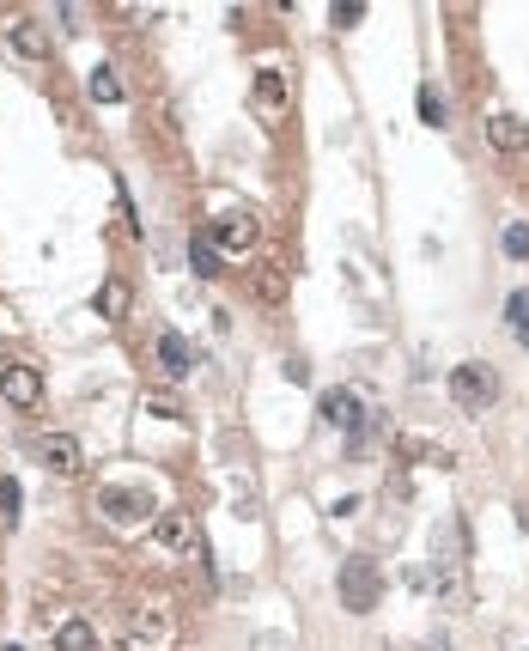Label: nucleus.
Returning a JSON list of instances; mask_svg holds the SVG:
<instances>
[{"instance_id": "obj_1", "label": "nucleus", "mask_w": 529, "mask_h": 651, "mask_svg": "<svg viewBox=\"0 0 529 651\" xmlns=\"http://www.w3.org/2000/svg\"><path fill=\"white\" fill-rule=\"evenodd\" d=\"M335 591H341V609L371 615L377 597H384V566H377L371 554H347V560H341V578H335Z\"/></svg>"}, {"instance_id": "obj_2", "label": "nucleus", "mask_w": 529, "mask_h": 651, "mask_svg": "<svg viewBox=\"0 0 529 651\" xmlns=\"http://www.w3.org/2000/svg\"><path fill=\"white\" fill-rule=\"evenodd\" d=\"M450 396H457L463 414H481L499 402V372L487 366V359H463L457 372H450Z\"/></svg>"}, {"instance_id": "obj_3", "label": "nucleus", "mask_w": 529, "mask_h": 651, "mask_svg": "<svg viewBox=\"0 0 529 651\" xmlns=\"http://www.w3.org/2000/svg\"><path fill=\"white\" fill-rule=\"evenodd\" d=\"M171 639H177V621L165 603H140L128 615V651H171Z\"/></svg>"}, {"instance_id": "obj_4", "label": "nucleus", "mask_w": 529, "mask_h": 651, "mask_svg": "<svg viewBox=\"0 0 529 651\" xmlns=\"http://www.w3.org/2000/svg\"><path fill=\"white\" fill-rule=\"evenodd\" d=\"M31 451H37V463H43L49 475H80V469H86V451H80V439H73V432H37Z\"/></svg>"}, {"instance_id": "obj_5", "label": "nucleus", "mask_w": 529, "mask_h": 651, "mask_svg": "<svg viewBox=\"0 0 529 651\" xmlns=\"http://www.w3.org/2000/svg\"><path fill=\"white\" fill-rule=\"evenodd\" d=\"M213 250H225V256H250L256 250V220H250V213H219V220H213Z\"/></svg>"}, {"instance_id": "obj_6", "label": "nucleus", "mask_w": 529, "mask_h": 651, "mask_svg": "<svg viewBox=\"0 0 529 651\" xmlns=\"http://www.w3.org/2000/svg\"><path fill=\"white\" fill-rule=\"evenodd\" d=\"M98 512H104V518H116V524H140V518H153V493L104 487V493H98Z\"/></svg>"}, {"instance_id": "obj_7", "label": "nucleus", "mask_w": 529, "mask_h": 651, "mask_svg": "<svg viewBox=\"0 0 529 651\" xmlns=\"http://www.w3.org/2000/svg\"><path fill=\"white\" fill-rule=\"evenodd\" d=\"M487 140L499 153H529V122L517 110H487Z\"/></svg>"}, {"instance_id": "obj_8", "label": "nucleus", "mask_w": 529, "mask_h": 651, "mask_svg": "<svg viewBox=\"0 0 529 651\" xmlns=\"http://www.w3.org/2000/svg\"><path fill=\"white\" fill-rule=\"evenodd\" d=\"M0 396H7L13 408H37L43 402V372L37 366H7L0 372Z\"/></svg>"}, {"instance_id": "obj_9", "label": "nucleus", "mask_w": 529, "mask_h": 651, "mask_svg": "<svg viewBox=\"0 0 529 651\" xmlns=\"http://www.w3.org/2000/svg\"><path fill=\"white\" fill-rule=\"evenodd\" d=\"M0 31H7V43H13V49H19L25 61H43V55H49V31H43V25H37L31 13H13V19L0 25Z\"/></svg>"}, {"instance_id": "obj_10", "label": "nucleus", "mask_w": 529, "mask_h": 651, "mask_svg": "<svg viewBox=\"0 0 529 651\" xmlns=\"http://www.w3.org/2000/svg\"><path fill=\"white\" fill-rule=\"evenodd\" d=\"M323 420L359 432V426H365V402H359V390H329V396H323Z\"/></svg>"}, {"instance_id": "obj_11", "label": "nucleus", "mask_w": 529, "mask_h": 651, "mask_svg": "<svg viewBox=\"0 0 529 651\" xmlns=\"http://www.w3.org/2000/svg\"><path fill=\"white\" fill-rule=\"evenodd\" d=\"M256 293H262V305H280V299H286V262H280V250H262V262H256Z\"/></svg>"}, {"instance_id": "obj_12", "label": "nucleus", "mask_w": 529, "mask_h": 651, "mask_svg": "<svg viewBox=\"0 0 529 651\" xmlns=\"http://www.w3.org/2000/svg\"><path fill=\"white\" fill-rule=\"evenodd\" d=\"M128 299H134V293H128V280H116V274H110V280L98 286V299H92V311H98L104 323H122V317H128Z\"/></svg>"}, {"instance_id": "obj_13", "label": "nucleus", "mask_w": 529, "mask_h": 651, "mask_svg": "<svg viewBox=\"0 0 529 651\" xmlns=\"http://www.w3.org/2000/svg\"><path fill=\"white\" fill-rule=\"evenodd\" d=\"M153 536H159V548H189V536H195V524H189L183 512H165V518L153 524Z\"/></svg>"}, {"instance_id": "obj_14", "label": "nucleus", "mask_w": 529, "mask_h": 651, "mask_svg": "<svg viewBox=\"0 0 529 651\" xmlns=\"http://www.w3.org/2000/svg\"><path fill=\"white\" fill-rule=\"evenodd\" d=\"M159 359H165V372H189V366H195V353H189V341H183V335H171V329L159 335Z\"/></svg>"}, {"instance_id": "obj_15", "label": "nucleus", "mask_w": 529, "mask_h": 651, "mask_svg": "<svg viewBox=\"0 0 529 651\" xmlns=\"http://www.w3.org/2000/svg\"><path fill=\"white\" fill-rule=\"evenodd\" d=\"M55 651H92V627L73 615V621H61L55 627Z\"/></svg>"}, {"instance_id": "obj_16", "label": "nucleus", "mask_w": 529, "mask_h": 651, "mask_svg": "<svg viewBox=\"0 0 529 651\" xmlns=\"http://www.w3.org/2000/svg\"><path fill=\"white\" fill-rule=\"evenodd\" d=\"M256 104L274 116V110L286 104V80H280V74H256Z\"/></svg>"}, {"instance_id": "obj_17", "label": "nucleus", "mask_w": 529, "mask_h": 651, "mask_svg": "<svg viewBox=\"0 0 529 651\" xmlns=\"http://www.w3.org/2000/svg\"><path fill=\"white\" fill-rule=\"evenodd\" d=\"M420 122H432V128H444V122H450V104H444V92H438V86H420Z\"/></svg>"}, {"instance_id": "obj_18", "label": "nucleus", "mask_w": 529, "mask_h": 651, "mask_svg": "<svg viewBox=\"0 0 529 651\" xmlns=\"http://www.w3.org/2000/svg\"><path fill=\"white\" fill-rule=\"evenodd\" d=\"M189 262H195V274H201V280H213V274H219V250H213V238H207V232L189 244Z\"/></svg>"}, {"instance_id": "obj_19", "label": "nucleus", "mask_w": 529, "mask_h": 651, "mask_svg": "<svg viewBox=\"0 0 529 651\" xmlns=\"http://www.w3.org/2000/svg\"><path fill=\"white\" fill-rule=\"evenodd\" d=\"M505 311H511V329H517V335L529 341V286H517V293H511V305H505Z\"/></svg>"}, {"instance_id": "obj_20", "label": "nucleus", "mask_w": 529, "mask_h": 651, "mask_svg": "<svg viewBox=\"0 0 529 651\" xmlns=\"http://www.w3.org/2000/svg\"><path fill=\"white\" fill-rule=\"evenodd\" d=\"M92 98H104V104H116V98H122V80L110 74V67H98V74H92Z\"/></svg>"}, {"instance_id": "obj_21", "label": "nucleus", "mask_w": 529, "mask_h": 651, "mask_svg": "<svg viewBox=\"0 0 529 651\" xmlns=\"http://www.w3.org/2000/svg\"><path fill=\"white\" fill-rule=\"evenodd\" d=\"M505 256H529V226H505Z\"/></svg>"}, {"instance_id": "obj_22", "label": "nucleus", "mask_w": 529, "mask_h": 651, "mask_svg": "<svg viewBox=\"0 0 529 651\" xmlns=\"http://www.w3.org/2000/svg\"><path fill=\"white\" fill-rule=\"evenodd\" d=\"M359 19H365V0H341V7H335V31H347Z\"/></svg>"}, {"instance_id": "obj_23", "label": "nucleus", "mask_w": 529, "mask_h": 651, "mask_svg": "<svg viewBox=\"0 0 529 651\" xmlns=\"http://www.w3.org/2000/svg\"><path fill=\"white\" fill-rule=\"evenodd\" d=\"M0 512H7V524L19 518V481H0Z\"/></svg>"}, {"instance_id": "obj_24", "label": "nucleus", "mask_w": 529, "mask_h": 651, "mask_svg": "<svg viewBox=\"0 0 529 651\" xmlns=\"http://www.w3.org/2000/svg\"><path fill=\"white\" fill-rule=\"evenodd\" d=\"M146 396H153V408H159V414H171V420H177V414H183V402H177V396H171V390H146Z\"/></svg>"}, {"instance_id": "obj_25", "label": "nucleus", "mask_w": 529, "mask_h": 651, "mask_svg": "<svg viewBox=\"0 0 529 651\" xmlns=\"http://www.w3.org/2000/svg\"><path fill=\"white\" fill-rule=\"evenodd\" d=\"M7 651H19V645H7Z\"/></svg>"}]
</instances>
